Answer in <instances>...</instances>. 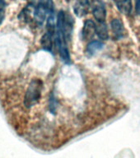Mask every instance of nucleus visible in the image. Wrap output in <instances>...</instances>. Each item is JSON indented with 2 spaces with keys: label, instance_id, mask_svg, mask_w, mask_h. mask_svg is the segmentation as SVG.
<instances>
[{
  "label": "nucleus",
  "instance_id": "obj_14",
  "mask_svg": "<svg viewBox=\"0 0 140 158\" xmlns=\"http://www.w3.org/2000/svg\"><path fill=\"white\" fill-rule=\"evenodd\" d=\"M98 2H101V3H103L104 5H105V2H109V1H111V0H97Z\"/></svg>",
  "mask_w": 140,
  "mask_h": 158
},
{
  "label": "nucleus",
  "instance_id": "obj_11",
  "mask_svg": "<svg viewBox=\"0 0 140 158\" xmlns=\"http://www.w3.org/2000/svg\"><path fill=\"white\" fill-rule=\"evenodd\" d=\"M104 46V44L101 41L98 40H93L91 41L87 46V53L89 55H93L96 52L101 50Z\"/></svg>",
  "mask_w": 140,
  "mask_h": 158
},
{
  "label": "nucleus",
  "instance_id": "obj_9",
  "mask_svg": "<svg viewBox=\"0 0 140 158\" xmlns=\"http://www.w3.org/2000/svg\"><path fill=\"white\" fill-rule=\"evenodd\" d=\"M53 35H54L50 34V33L46 31V33L42 36L40 43H41L42 48L45 50H47V51L49 52L52 51V48H53Z\"/></svg>",
  "mask_w": 140,
  "mask_h": 158
},
{
  "label": "nucleus",
  "instance_id": "obj_5",
  "mask_svg": "<svg viewBox=\"0 0 140 158\" xmlns=\"http://www.w3.org/2000/svg\"><path fill=\"white\" fill-rule=\"evenodd\" d=\"M89 7L90 3L88 0H78L74 7V13L78 17H84L85 15L87 14Z\"/></svg>",
  "mask_w": 140,
  "mask_h": 158
},
{
  "label": "nucleus",
  "instance_id": "obj_8",
  "mask_svg": "<svg viewBox=\"0 0 140 158\" xmlns=\"http://www.w3.org/2000/svg\"><path fill=\"white\" fill-rule=\"evenodd\" d=\"M116 7L121 13L129 15L132 11V1L131 0H114Z\"/></svg>",
  "mask_w": 140,
  "mask_h": 158
},
{
  "label": "nucleus",
  "instance_id": "obj_1",
  "mask_svg": "<svg viewBox=\"0 0 140 158\" xmlns=\"http://www.w3.org/2000/svg\"><path fill=\"white\" fill-rule=\"evenodd\" d=\"M74 22L71 16L66 15L64 11H60L57 16L56 44L59 48L60 57L65 64L71 63L67 39L71 34Z\"/></svg>",
  "mask_w": 140,
  "mask_h": 158
},
{
  "label": "nucleus",
  "instance_id": "obj_4",
  "mask_svg": "<svg viewBox=\"0 0 140 158\" xmlns=\"http://www.w3.org/2000/svg\"><path fill=\"white\" fill-rule=\"evenodd\" d=\"M96 25L91 20H87L84 22L83 28L82 31V37L84 40H90L94 37L96 33Z\"/></svg>",
  "mask_w": 140,
  "mask_h": 158
},
{
  "label": "nucleus",
  "instance_id": "obj_12",
  "mask_svg": "<svg viewBox=\"0 0 140 158\" xmlns=\"http://www.w3.org/2000/svg\"><path fill=\"white\" fill-rule=\"evenodd\" d=\"M5 8H6V2L5 0H0V26L3 22L5 17Z\"/></svg>",
  "mask_w": 140,
  "mask_h": 158
},
{
  "label": "nucleus",
  "instance_id": "obj_2",
  "mask_svg": "<svg viewBox=\"0 0 140 158\" xmlns=\"http://www.w3.org/2000/svg\"><path fill=\"white\" fill-rule=\"evenodd\" d=\"M42 81L40 79H33L28 85L24 96V106L26 108H31L39 102L41 97Z\"/></svg>",
  "mask_w": 140,
  "mask_h": 158
},
{
  "label": "nucleus",
  "instance_id": "obj_10",
  "mask_svg": "<svg viewBox=\"0 0 140 158\" xmlns=\"http://www.w3.org/2000/svg\"><path fill=\"white\" fill-rule=\"evenodd\" d=\"M96 33L101 40H106L108 39V29L105 22H99V24L96 27Z\"/></svg>",
  "mask_w": 140,
  "mask_h": 158
},
{
  "label": "nucleus",
  "instance_id": "obj_3",
  "mask_svg": "<svg viewBox=\"0 0 140 158\" xmlns=\"http://www.w3.org/2000/svg\"><path fill=\"white\" fill-rule=\"evenodd\" d=\"M48 14V10L45 2H40L37 5L36 7L34 9L33 15H34V19L38 25L41 26L45 20L46 18V15Z\"/></svg>",
  "mask_w": 140,
  "mask_h": 158
},
{
  "label": "nucleus",
  "instance_id": "obj_13",
  "mask_svg": "<svg viewBox=\"0 0 140 158\" xmlns=\"http://www.w3.org/2000/svg\"><path fill=\"white\" fill-rule=\"evenodd\" d=\"M135 10L136 12L140 16V0H135Z\"/></svg>",
  "mask_w": 140,
  "mask_h": 158
},
{
  "label": "nucleus",
  "instance_id": "obj_6",
  "mask_svg": "<svg viewBox=\"0 0 140 158\" xmlns=\"http://www.w3.org/2000/svg\"><path fill=\"white\" fill-rule=\"evenodd\" d=\"M111 30L115 39L121 40L125 35V28L123 23L119 19H114L111 22Z\"/></svg>",
  "mask_w": 140,
  "mask_h": 158
},
{
  "label": "nucleus",
  "instance_id": "obj_7",
  "mask_svg": "<svg viewBox=\"0 0 140 158\" xmlns=\"http://www.w3.org/2000/svg\"><path fill=\"white\" fill-rule=\"evenodd\" d=\"M92 13L95 19L98 22H105L106 17V10L105 5L101 2H98L96 4L94 5Z\"/></svg>",
  "mask_w": 140,
  "mask_h": 158
}]
</instances>
